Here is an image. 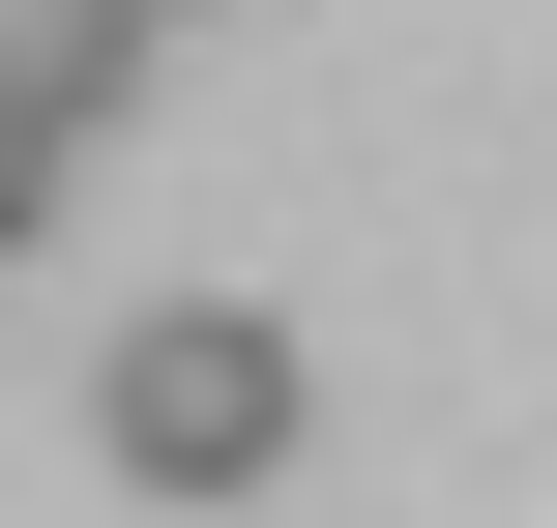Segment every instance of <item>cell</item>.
I'll list each match as a JSON object with an SVG mask.
<instances>
[{
	"label": "cell",
	"instance_id": "cell-1",
	"mask_svg": "<svg viewBox=\"0 0 557 528\" xmlns=\"http://www.w3.org/2000/svg\"><path fill=\"white\" fill-rule=\"evenodd\" d=\"M88 441H117L147 500H264V470H294V323H235V294H176V323H117V382H88Z\"/></svg>",
	"mask_w": 557,
	"mask_h": 528
},
{
	"label": "cell",
	"instance_id": "cell-2",
	"mask_svg": "<svg viewBox=\"0 0 557 528\" xmlns=\"http://www.w3.org/2000/svg\"><path fill=\"white\" fill-rule=\"evenodd\" d=\"M117 59H147V0H0V118H29V147H88Z\"/></svg>",
	"mask_w": 557,
	"mask_h": 528
},
{
	"label": "cell",
	"instance_id": "cell-3",
	"mask_svg": "<svg viewBox=\"0 0 557 528\" xmlns=\"http://www.w3.org/2000/svg\"><path fill=\"white\" fill-rule=\"evenodd\" d=\"M29 206H59V147H29V118H0V235H29Z\"/></svg>",
	"mask_w": 557,
	"mask_h": 528
},
{
	"label": "cell",
	"instance_id": "cell-4",
	"mask_svg": "<svg viewBox=\"0 0 557 528\" xmlns=\"http://www.w3.org/2000/svg\"><path fill=\"white\" fill-rule=\"evenodd\" d=\"M147 29H176V0H147Z\"/></svg>",
	"mask_w": 557,
	"mask_h": 528
}]
</instances>
